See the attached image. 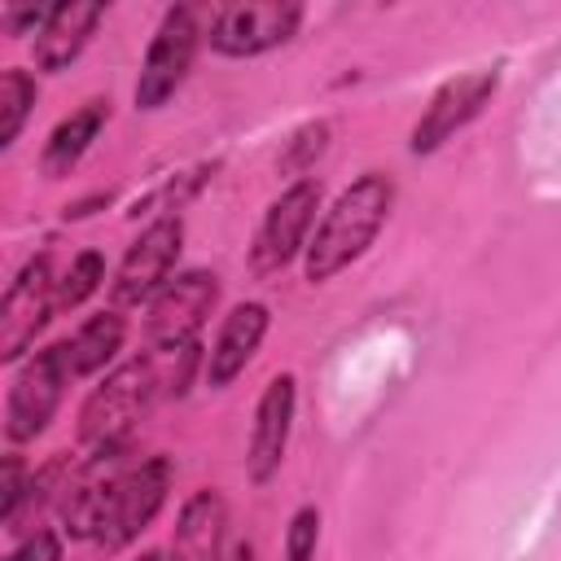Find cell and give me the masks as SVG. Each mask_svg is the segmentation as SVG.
<instances>
[{
	"instance_id": "6da1fadb",
	"label": "cell",
	"mask_w": 561,
	"mask_h": 561,
	"mask_svg": "<svg viewBox=\"0 0 561 561\" xmlns=\"http://www.w3.org/2000/svg\"><path fill=\"white\" fill-rule=\"evenodd\" d=\"M394 206V184L381 171H364L355 184L337 193V202L316 224V237L302 250V272L311 285L333 280L342 267H351L381 232L386 215Z\"/></svg>"
},
{
	"instance_id": "7a4b0ae2",
	"label": "cell",
	"mask_w": 561,
	"mask_h": 561,
	"mask_svg": "<svg viewBox=\"0 0 561 561\" xmlns=\"http://www.w3.org/2000/svg\"><path fill=\"white\" fill-rule=\"evenodd\" d=\"M162 394V377L158 364L149 355L118 364L114 373H105V381L83 399L79 408V438L96 451V447H114L127 443L131 425L149 412V403Z\"/></svg>"
},
{
	"instance_id": "3957f363",
	"label": "cell",
	"mask_w": 561,
	"mask_h": 561,
	"mask_svg": "<svg viewBox=\"0 0 561 561\" xmlns=\"http://www.w3.org/2000/svg\"><path fill=\"white\" fill-rule=\"evenodd\" d=\"M219 298V276L215 272H180L175 280H167L158 289V298L149 302V320H145V342H149V359L167 364L184 351H197V329L206 324L210 307Z\"/></svg>"
},
{
	"instance_id": "277c9868",
	"label": "cell",
	"mask_w": 561,
	"mask_h": 561,
	"mask_svg": "<svg viewBox=\"0 0 561 561\" xmlns=\"http://www.w3.org/2000/svg\"><path fill=\"white\" fill-rule=\"evenodd\" d=\"M66 381H70V368H66L61 342L44 346L39 355H31L18 368V377L9 386V403H4V434H9V443H31L35 434H44V425L53 421V412L61 403Z\"/></svg>"
},
{
	"instance_id": "5b68a950",
	"label": "cell",
	"mask_w": 561,
	"mask_h": 561,
	"mask_svg": "<svg viewBox=\"0 0 561 561\" xmlns=\"http://www.w3.org/2000/svg\"><path fill=\"white\" fill-rule=\"evenodd\" d=\"M197 53V13L188 4L167 9L145 61H140V79H136V110H162L175 88L184 83L188 66Z\"/></svg>"
},
{
	"instance_id": "8992f818",
	"label": "cell",
	"mask_w": 561,
	"mask_h": 561,
	"mask_svg": "<svg viewBox=\"0 0 561 561\" xmlns=\"http://www.w3.org/2000/svg\"><path fill=\"white\" fill-rule=\"evenodd\" d=\"M57 316V276H53V259L35 254L4 289L0 302V359L13 364L35 333Z\"/></svg>"
},
{
	"instance_id": "52a82bcc",
	"label": "cell",
	"mask_w": 561,
	"mask_h": 561,
	"mask_svg": "<svg viewBox=\"0 0 561 561\" xmlns=\"http://www.w3.org/2000/svg\"><path fill=\"white\" fill-rule=\"evenodd\" d=\"M316 206H320V184L316 180H294L263 215L259 232H254V250L250 263L259 276H272L280 267L294 263L298 250H307V232L316 224Z\"/></svg>"
},
{
	"instance_id": "ba28073f",
	"label": "cell",
	"mask_w": 561,
	"mask_h": 561,
	"mask_svg": "<svg viewBox=\"0 0 561 561\" xmlns=\"http://www.w3.org/2000/svg\"><path fill=\"white\" fill-rule=\"evenodd\" d=\"M180 241H184V224L175 215L153 219L123 254L118 272H114V302L118 307H136V302H153L158 289L171 280V267L180 259Z\"/></svg>"
},
{
	"instance_id": "9c48e42d",
	"label": "cell",
	"mask_w": 561,
	"mask_h": 561,
	"mask_svg": "<svg viewBox=\"0 0 561 561\" xmlns=\"http://www.w3.org/2000/svg\"><path fill=\"white\" fill-rule=\"evenodd\" d=\"M123 473H127V443L96 447L83 465H75L66 495H61V522H66L70 539H96Z\"/></svg>"
},
{
	"instance_id": "30bf717a",
	"label": "cell",
	"mask_w": 561,
	"mask_h": 561,
	"mask_svg": "<svg viewBox=\"0 0 561 561\" xmlns=\"http://www.w3.org/2000/svg\"><path fill=\"white\" fill-rule=\"evenodd\" d=\"M167 491H171V460L167 456H149L136 469H127L118 491H114V504H110V513L96 530V543L105 552L127 548L158 517V508L167 504Z\"/></svg>"
},
{
	"instance_id": "8fae6325",
	"label": "cell",
	"mask_w": 561,
	"mask_h": 561,
	"mask_svg": "<svg viewBox=\"0 0 561 561\" xmlns=\"http://www.w3.org/2000/svg\"><path fill=\"white\" fill-rule=\"evenodd\" d=\"M302 22V4L259 0V4H224L210 18V48L224 57H259L285 44Z\"/></svg>"
},
{
	"instance_id": "7c38bea8",
	"label": "cell",
	"mask_w": 561,
	"mask_h": 561,
	"mask_svg": "<svg viewBox=\"0 0 561 561\" xmlns=\"http://www.w3.org/2000/svg\"><path fill=\"white\" fill-rule=\"evenodd\" d=\"M495 88H500V70H469V75L447 79V83L430 96L425 114L416 118L408 149H412V153H434V149H443L465 123H473V118L482 114V105L495 96Z\"/></svg>"
},
{
	"instance_id": "4fadbf2b",
	"label": "cell",
	"mask_w": 561,
	"mask_h": 561,
	"mask_svg": "<svg viewBox=\"0 0 561 561\" xmlns=\"http://www.w3.org/2000/svg\"><path fill=\"white\" fill-rule=\"evenodd\" d=\"M294 403H298V386L289 373L272 377L259 408H254V430H250V451H245V469L254 482H267L289 447V425H294Z\"/></svg>"
},
{
	"instance_id": "5bb4252c",
	"label": "cell",
	"mask_w": 561,
	"mask_h": 561,
	"mask_svg": "<svg viewBox=\"0 0 561 561\" xmlns=\"http://www.w3.org/2000/svg\"><path fill=\"white\" fill-rule=\"evenodd\" d=\"M267 324H272V316H267L263 302H241L224 316V324L210 342V355H206V386L210 390H224L232 377L245 373V364L254 359Z\"/></svg>"
},
{
	"instance_id": "9a60e30c",
	"label": "cell",
	"mask_w": 561,
	"mask_h": 561,
	"mask_svg": "<svg viewBox=\"0 0 561 561\" xmlns=\"http://www.w3.org/2000/svg\"><path fill=\"white\" fill-rule=\"evenodd\" d=\"M224 530H228V504L219 491H197L184 500L175 517V535L167 548V561H219L224 557Z\"/></svg>"
},
{
	"instance_id": "2e32d148",
	"label": "cell",
	"mask_w": 561,
	"mask_h": 561,
	"mask_svg": "<svg viewBox=\"0 0 561 561\" xmlns=\"http://www.w3.org/2000/svg\"><path fill=\"white\" fill-rule=\"evenodd\" d=\"M101 18H105V4H53L44 31L31 44L35 48V66L39 70H53V75L66 70L88 48V39L96 35Z\"/></svg>"
},
{
	"instance_id": "e0dca14e",
	"label": "cell",
	"mask_w": 561,
	"mask_h": 561,
	"mask_svg": "<svg viewBox=\"0 0 561 561\" xmlns=\"http://www.w3.org/2000/svg\"><path fill=\"white\" fill-rule=\"evenodd\" d=\"M105 118H110V101H83L70 118H61V123L53 127L48 145H44V158H39L44 175H48V180L70 175V171L79 167V158L92 149V140L101 136Z\"/></svg>"
},
{
	"instance_id": "ac0fdd59",
	"label": "cell",
	"mask_w": 561,
	"mask_h": 561,
	"mask_svg": "<svg viewBox=\"0 0 561 561\" xmlns=\"http://www.w3.org/2000/svg\"><path fill=\"white\" fill-rule=\"evenodd\" d=\"M123 337H127V320H123L118 311H101V316L83 320V324L61 342L70 381H75V377H88V373H96V368H105V364L118 355Z\"/></svg>"
},
{
	"instance_id": "d6986e66",
	"label": "cell",
	"mask_w": 561,
	"mask_h": 561,
	"mask_svg": "<svg viewBox=\"0 0 561 561\" xmlns=\"http://www.w3.org/2000/svg\"><path fill=\"white\" fill-rule=\"evenodd\" d=\"M35 105V79L26 70H4L0 79V149H9Z\"/></svg>"
},
{
	"instance_id": "ffe728a7",
	"label": "cell",
	"mask_w": 561,
	"mask_h": 561,
	"mask_svg": "<svg viewBox=\"0 0 561 561\" xmlns=\"http://www.w3.org/2000/svg\"><path fill=\"white\" fill-rule=\"evenodd\" d=\"M101 280H105V259H101L96 250H83V254L66 267V276L57 280V311L83 307V302L101 289Z\"/></svg>"
},
{
	"instance_id": "44dd1931",
	"label": "cell",
	"mask_w": 561,
	"mask_h": 561,
	"mask_svg": "<svg viewBox=\"0 0 561 561\" xmlns=\"http://www.w3.org/2000/svg\"><path fill=\"white\" fill-rule=\"evenodd\" d=\"M316 543H320V513L302 504L285 530V561H316Z\"/></svg>"
},
{
	"instance_id": "7402d4cb",
	"label": "cell",
	"mask_w": 561,
	"mask_h": 561,
	"mask_svg": "<svg viewBox=\"0 0 561 561\" xmlns=\"http://www.w3.org/2000/svg\"><path fill=\"white\" fill-rule=\"evenodd\" d=\"M48 13H53V4H9L0 13V22H4V35H39Z\"/></svg>"
},
{
	"instance_id": "603a6c76",
	"label": "cell",
	"mask_w": 561,
	"mask_h": 561,
	"mask_svg": "<svg viewBox=\"0 0 561 561\" xmlns=\"http://www.w3.org/2000/svg\"><path fill=\"white\" fill-rule=\"evenodd\" d=\"M4 561H61V539H57L53 530H35V535H26Z\"/></svg>"
},
{
	"instance_id": "cb8c5ba5",
	"label": "cell",
	"mask_w": 561,
	"mask_h": 561,
	"mask_svg": "<svg viewBox=\"0 0 561 561\" xmlns=\"http://www.w3.org/2000/svg\"><path fill=\"white\" fill-rule=\"evenodd\" d=\"M324 136H329V127H324V123L302 127V131L294 136V153L285 158V167H298V171H302V167L311 162V153H320V149H324Z\"/></svg>"
},
{
	"instance_id": "d4e9b609",
	"label": "cell",
	"mask_w": 561,
	"mask_h": 561,
	"mask_svg": "<svg viewBox=\"0 0 561 561\" xmlns=\"http://www.w3.org/2000/svg\"><path fill=\"white\" fill-rule=\"evenodd\" d=\"M228 561H254V548H250V543H237V548H232V557H228Z\"/></svg>"
},
{
	"instance_id": "484cf974",
	"label": "cell",
	"mask_w": 561,
	"mask_h": 561,
	"mask_svg": "<svg viewBox=\"0 0 561 561\" xmlns=\"http://www.w3.org/2000/svg\"><path fill=\"white\" fill-rule=\"evenodd\" d=\"M136 561H167V557H158V552H145V557H136Z\"/></svg>"
}]
</instances>
